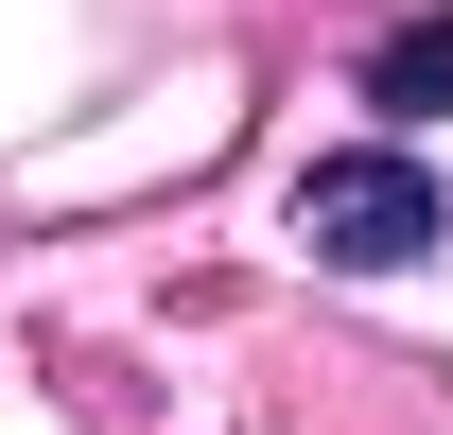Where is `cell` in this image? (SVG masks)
Masks as SVG:
<instances>
[{
    "label": "cell",
    "mask_w": 453,
    "mask_h": 435,
    "mask_svg": "<svg viewBox=\"0 0 453 435\" xmlns=\"http://www.w3.org/2000/svg\"><path fill=\"white\" fill-rule=\"evenodd\" d=\"M296 244H314L332 279H401V262L453 244V192H436L418 140H332V157L296 174Z\"/></svg>",
    "instance_id": "6da1fadb"
},
{
    "label": "cell",
    "mask_w": 453,
    "mask_h": 435,
    "mask_svg": "<svg viewBox=\"0 0 453 435\" xmlns=\"http://www.w3.org/2000/svg\"><path fill=\"white\" fill-rule=\"evenodd\" d=\"M366 105H384V140H418V122L453 105V0H418L401 35H366V70H349Z\"/></svg>",
    "instance_id": "7a4b0ae2"
}]
</instances>
